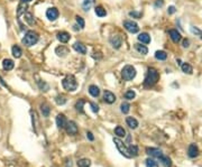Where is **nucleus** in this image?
Segmentation results:
<instances>
[{
    "instance_id": "obj_1",
    "label": "nucleus",
    "mask_w": 202,
    "mask_h": 167,
    "mask_svg": "<svg viewBox=\"0 0 202 167\" xmlns=\"http://www.w3.org/2000/svg\"><path fill=\"white\" fill-rule=\"evenodd\" d=\"M158 79H159V74L158 72L154 69V67H149L148 71H147V74L145 76V81H144V85L146 88H152L154 86L155 84L157 83Z\"/></svg>"
},
{
    "instance_id": "obj_2",
    "label": "nucleus",
    "mask_w": 202,
    "mask_h": 167,
    "mask_svg": "<svg viewBox=\"0 0 202 167\" xmlns=\"http://www.w3.org/2000/svg\"><path fill=\"white\" fill-rule=\"evenodd\" d=\"M38 39H39V36H38L37 33L34 32V30H28L26 33V35L24 36V38H23L21 42H23V44L25 46L31 47V46L35 45L37 43Z\"/></svg>"
},
{
    "instance_id": "obj_3",
    "label": "nucleus",
    "mask_w": 202,
    "mask_h": 167,
    "mask_svg": "<svg viewBox=\"0 0 202 167\" xmlns=\"http://www.w3.org/2000/svg\"><path fill=\"white\" fill-rule=\"evenodd\" d=\"M62 85H63L64 90L69 91V92H73L78 88V82H76V79L73 75H68L62 81Z\"/></svg>"
},
{
    "instance_id": "obj_4",
    "label": "nucleus",
    "mask_w": 202,
    "mask_h": 167,
    "mask_svg": "<svg viewBox=\"0 0 202 167\" xmlns=\"http://www.w3.org/2000/svg\"><path fill=\"white\" fill-rule=\"evenodd\" d=\"M121 74H122V77H124L125 81H132L136 76V69L134 67L133 65H126L122 69Z\"/></svg>"
},
{
    "instance_id": "obj_5",
    "label": "nucleus",
    "mask_w": 202,
    "mask_h": 167,
    "mask_svg": "<svg viewBox=\"0 0 202 167\" xmlns=\"http://www.w3.org/2000/svg\"><path fill=\"white\" fill-rule=\"evenodd\" d=\"M114 142H115V145H116V147H117V149L119 150L120 154L122 155V156H125L126 158H132V156H130L129 151H128V147H127L126 145L120 140L118 137H115Z\"/></svg>"
},
{
    "instance_id": "obj_6",
    "label": "nucleus",
    "mask_w": 202,
    "mask_h": 167,
    "mask_svg": "<svg viewBox=\"0 0 202 167\" xmlns=\"http://www.w3.org/2000/svg\"><path fill=\"white\" fill-rule=\"evenodd\" d=\"M124 27L126 28L127 32L132 33V34H135L139 30V27L137 25V23H135L133 20H126L124 21Z\"/></svg>"
},
{
    "instance_id": "obj_7",
    "label": "nucleus",
    "mask_w": 202,
    "mask_h": 167,
    "mask_svg": "<svg viewBox=\"0 0 202 167\" xmlns=\"http://www.w3.org/2000/svg\"><path fill=\"white\" fill-rule=\"evenodd\" d=\"M65 130H66V132L69 135L74 136L78 134L79 128H78V126H76V123L74 121H68L66 122V126H65Z\"/></svg>"
},
{
    "instance_id": "obj_8",
    "label": "nucleus",
    "mask_w": 202,
    "mask_h": 167,
    "mask_svg": "<svg viewBox=\"0 0 202 167\" xmlns=\"http://www.w3.org/2000/svg\"><path fill=\"white\" fill-rule=\"evenodd\" d=\"M110 44L112 45L114 48L118 50V48H120L121 44H122V37L120 35H112L110 37Z\"/></svg>"
},
{
    "instance_id": "obj_9",
    "label": "nucleus",
    "mask_w": 202,
    "mask_h": 167,
    "mask_svg": "<svg viewBox=\"0 0 202 167\" xmlns=\"http://www.w3.org/2000/svg\"><path fill=\"white\" fill-rule=\"evenodd\" d=\"M58 15H60V13H58V10H57L55 7L48 8V9L46 10V17H47L50 20H52V21L56 20L57 17H58Z\"/></svg>"
},
{
    "instance_id": "obj_10",
    "label": "nucleus",
    "mask_w": 202,
    "mask_h": 167,
    "mask_svg": "<svg viewBox=\"0 0 202 167\" xmlns=\"http://www.w3.org/2000/svg\"><path fill=\"white\" fill-rule=\"evenodd\" d=\"M146 154L151 157H155V158H161L163 156V153L161 149L158 148H146Z\"/></svg>"
},
{
    "instance_id": "obj_11",
    "label": "nucleus",
    "mask_w": 202,
    "mask_h": 167,
    "mask_svg": "<svg viewBox=\"0 0 202 167\" xmlns=\"http://www.w3.org/2000/svg\"><path fill=\"white\" fill-rule=\"evenodd\" d=\"M188 156L190 158H196L199 156V148L196 144H191L188 148Z\"/></svg>"
},
{
    "instance_id": "obj_12",
    "label": "nucleus",
    "mask_w": 202,
    "mask_h": 167,
    "mask_svg": "<svg viewBox=\"0 0 202 167\" xmlns=\"http://www.w3.org/2000/svg\"><path fill=\"white\" fill-rule=\"evenodd\" d=\"M103 100H105L106 103L112 104L116 101V96H115L112 92H110V91H105V93H103Z\"/></svg>"
},
{
    "instance_id": "obj_13",
    "label": "nucleus",
    "mask_w": 202,
    "mask_h": 167,
    "mask_svg": "<svg viewBox=\"0 0 202 167\" xmlns=\"http://www.w3.org/2000/svg\"><path fill=\"white\" fill-rule=\"evenodd\" d=\"M66 122H68V120H66V118H65V116L64 115H57L56 117V125L57 127L60 129H63L65 128V126H66Z\"/></svg>"
},
{
    "instance_id": "obj_14",
    "label": "nucleus",
    "mask_w": 202,
    "mask_h": 167,
    "mask_svg": "<svg viewBox=\"0 0 202 167\" xmlns=\"http://www.w3.org/2000/svg\"><path fill=\"white\" fill-rule=\"evenodd\" d=\"M169 34H170L171 39H172L174 43H179V42L181 40V38H182L181 34L177 32L176 29H171L170 32H169Z\"/></svg>"
},
{
    "instance_id": "obj_15",
    "label": "nucleus",
    "mask_w": 202,
    "mask_h": 167,
    "mask_svg": "<svg viewBox=\"0 0 202 167\" xmlns=\"http://www.w3.org/2000/svg\"><path fill=\"white\" fill-rule=\"evenodd\" d=\"M73 48H74L78 53H80V54H85V53H87V47H85V45L82 44V43H80V42L74 43V44H73Z\"/></svg>"
},
{
    "instance_id": "obj_16",
    "label": "nucleus",
    "mask_w": 202,
    "mask_h": 167,
    "mask_svg": "<svg viewBox=\"0 0 202 167\" xmlns=\"http://www.w3.org/2000/svg\"><path fill=\"white\" fill-rule=\"evenodd\" d=\"M14 66H15V63H14L11 59H9V58H6V59L2 61V67H4V70L10 71V70L14 69Z\"/></svg>"
},
{
    "instance_id": "obj_17",
    "label": "nucleus",
    "mask_w": 202,
    "mask_h": 167,
    "mask_svg": "<svg viewBox=\"0 0 202 167\" xmlns=\"http://www.w3.org/2000/svg\"><path fill=\"white\" fill-rule=\"evenodd\" d=\"M137 38H138L139 42H142V43H144V44H149V43H151V36H149V34H147V33H142V34H139Z\"/></svg>"
},
{
    "instance_id": "obj_18",
    "label": "nucleus",
    "mask_w": 202,
    "mask_h": 167,
    "mask_svg": "<svg viewBox=\"0 0 202 167\" xmlns=\"http://www.w3.org/2000/svg\"><path fill=\"white\" fill-rule=\"evenodd\" d=\"M57 39L61 43H68L70 40V34L66 32H61L57 34Z\"/></svg>"
},
{
    "instance_id": "obj_19",
    "label": "nucleus",
    "mask_w": 202,
    "mask_h": 167,
    "mask_svg": "<svg viewBox=\"0 0 202 167\" xmlns=\"http://www.w3.org/2000/svg\"><path fill=\"white\" fill-rule=\"evenodd\" d=\"M126 122H127V125H128V127H129V128L136 129L137 127H138V121H137L135 118H133V117H127Z\"/></svg>"
},
{
    "instance_id": "obj_20",
    "label": "nucleus",
    "mask_w": 202,
    "mask_h": 167,
    "mask_svg": "<svg viewBox=\"0 0 202 167\" xmlns=\"http://www.w3.org/2000/svg\"><path fill=\"white\" fill-rule=\"evenodd\" d=\"M55 53H56L58 56L64 57V56H66V54H69V50L65 46H58V47H56V50H55Z\"/></svg>"
},
{
    "instance_id": "obj_21",
    "label": "nucleus",
    "mask_w": 202,
    "mask_h": 167,
    "mask_svg": "<svg viewBox=\"0 0 202 167\" xmlns=\"http://www.w3.org/2000/svg\"><path fill=\"white\" fill-rule=\"evenodd\" d=\"M159 161L162 163V165L164 167H172V161H171V158L169 157V156H162L161 158H159Z\"/></svg>"
},
{
    "instance_id": "obj_22",
    "label": "nucleus",
    "mask_w": 202,
    "mask_h": 167,
    "mask_svg": "<svg viewBox=\"0 0 202 167\" xmlns=\"http://www.w3.org/2000/svg\"><path fill=\"white\" fill-rule=\"evenodd\" d=\"M89 93H90L92 96L97 98V96H99V94H100V89H99L97 85H90V88H89Z\"/></svg>"
},
{
    "instance_id": "obj_23",
    "label": "nucleus",
    "mask_w": 202,
    "mask_h": 167,
    "mask_svg": "<svg viewBox=\"0 0 202 167\" xmlns=\"http://www.w3.org/2000/svg\"><path fill=\"white\" fill-rule=\"evenodd\" d=\"M78 167H90L91 166V161L88 158H82V159H79L76 163Z\"/></svg>"
},
{
    "instance_id": "obj_24",
    "label": "nucleus",
    "mask_w": 202,
    "mask_h": 167,
    "mask_svg": "<svg viewBox=\"0 0 202 167\" xmlns=\"http://www.w3.org/2000/svg\"><path fill=\"white\" fill-rule=\"evenodd\" d=\"M41 111H42V113H43V116L44 117H48L50 116V112H51L50 105H48L47 103L41 104Z\"/></svg>"
},
{
    "instance_id": "obj_25",
    "label": "nucleus",
    "mask_w": 202,
    "mask_h": 167,
    "mask_svg": "<svg viewBox=\"0 0 202 167\" xmlns=\"http://www.w3.org/2000/svg\"><path fill=\"white\" fill-rule=\"evenodd\" d=\"M135 48L138 53L143 54V55H146L148 53V48L145 45H142V44H135Z\"/></svg>"
},
{
    "instance_id": "obj_26",
    "label": "nucleus",
    "mask_w": 202,
    "mask_h": 167,
    "mask_svg": "<svg viewBox=\"0 0 202 167\" xmlns=\"http://www.w3.org/2000/svg\"><path fill=\"white\" fill-rule=\"evenodd\" d=\"M11 52H13L14 57H16V58H19L20 56H21V54H23L21 48H20L18 45H14L13 48H11Z\"/></svg>"
},
{
    "instance_id": "obj_27",
    "label": "nucleus",
    "mask_w": 202,
    "mask_h": 167,
    "mask_svg": "<svg viewBox=\"0 0 202 167\" xmlns=\"http://www.w3.org/2000/svg\"><path fill=\"white\" fill-rule=\"evenodd\" d=\"M95 15L97 16H99V17H105L106 15H107V11H106V9L103 8V7L101 6H98L95 8Z\"/></svg>"
},
{
    "instance_id": "obj_28",
    "label": "nucleus",
    "mask_w": 202,
    "mask_h": 167,
    "mask_svg": "<svg viewBox=\"0 0 202 167\" xmlns=\"http://www.w3.org/2000/svg\"><path fill=\"white\" fill-rule=\"evenodd\" d=\"M128 151H129V154H130L132 157L138 156V147L135 146V145H130V146L128 147Z\"/></svg>"
},
{
    "instance_id": "obj_29",
    "label": "nucleus",
    "mask_w": 202,
    "mask_h": 167,
    "mask_svg": "<svg viewBox=\"0 0 202 167\" xmlns=\"http://www.w3.org/2000/svg\"><path fill=\"white\" fill-rule=\"evenodd\" d=\"M155 57L158 61H165L167 58V54L164 51H157L155 53Z\"/></svg>"
},
{
    "instance_id": "obj_30",
    "label": "nucleus",
    "mask_w": 202,
    "mask_h": 167,
    "mask_svg": "<svg viewBox=\"0 0 202 167\" xmlns=\"http://www.w3.org/2000/svg\"><path fill=\"white\" fill-rule=\"evenodd\" d=\"M115 134L118 136V137H125L126 136V130L122 128L121 126H117L115 128Z\"/></svg>"
},
{
    "instance_id": "obj_31",
    "label": "nucleus",
    "mask_w": 202,
    "mask_h": 167,
    "mask_svg": "<svg viewBox=\"0 0 202 167\" xmlns=\"http://www.w3.org/2000/svg\"><path fill=\"white\" fill-rule=\"evenodd\" d=\"M181 67H182V71L184 73H186V74H192V72H193L192 66L190 64H188V63H183V64L181 65Z\"/></svg>"
},
{
    "instance_id": "obj_32",
    "label": "nucleus",
    "mask_w": 202,
    "mask_h": 167,
    "mask_svg": "<svg viewBox=\"0 0 202 167\" xmlns=\"http://www.w3.org/2000/svg\"><path fill=\"white\" fill-rule=\"evenodd\" d=\"M26 9H27V5H26L25 2H21L20 5L18 6V10H17V15L18 16H21L23 13H25Z\"/></svg>"
},
{
    "instance_id": "obj_33",
    "label": "nucleus",
    "mask_w": 202,
    "mask_h": 167,
    "mask_svg": "<svg viewBox=\"0 0 202 167\" xmlns=\"http://www.w3.org/2000/svg\"><path fill=\"white\" fill-rule=\"evenodd\" d=\"M24 15H25V20L29 24V25H34V24H35V19H34L32 13H24Z\"/></svg>"
},
{
    "instance_id": "obj_34",
    "label": "nucleus",
    "mask_w": 202,
    "mask_h": 167,
    "mask_svg": "<svg viewBox=\"0 0 202 167\" xmlns=\"http://www.w3.org/2000/svg\"><path fill=\"white\" fill-rule=\"evenodd\" d=\"M55 102L58 104V105H63V104H65L66 103V98L64 96H57L56 98H55Z\"/></svg>"
},
{
    "instance_id": "obj_35",
    "label": "nucleus",
    "mask_w": 202,
    "mask_h": 167,
    "mask_svg": "<svg viewBox=\"0 0 202 167\" xmlns=\"http://www.w3.org/2000/svg\"><path fill=\"white\" fill-rule=\"evenodd\" d=\"M120 110H121V112H122V113H128V112H129V110H130V105H129V103L122 102L121 103V105H120Z\"/></svg>"
},
{
    "instance_id": "obj_36",
    "label": "nucleus",
    "mask_w": 202,
    "mask_h": 167,
    "mask_svg": "<svg viewBox=\"0 0 202 167\" xmlns=\"http://www.w3.org/2000/svg\"><path fill=\"white\" fill-rule=\"evenodd\" d=\"M93 4H95V0H84V2H83V9L85 11H88L89 9H90V7L92 6Z\"/></svg>"
},
{
    "instance_id": "obj_37",
    "label": "nucleus",
    "mask_w": 202,
    "mask_h": 167,
    "mask_svg": "<svg viewBox=\"0 0 202 167\" xmlns=\"http://www.w3.org/2000/svg\"><path fill=\"white\" fill-rule=\"evenodd\" d=\"M146 167H158L157 161H155L153 158H147L146 159Z\"/></svg>"
},
{
    "instance_id": "obj_38",
    "label": "nucleus",
    "mask_w": 202,
    "mask_h": 167,
    "mask_svg": "<svg viewBox=\"0 0 202 167\" xmlns=\"http://www.w3.org/2000/svg\"><path fill=\"white\" fill-rule=\"evenodd\" d=\"M135 96H136V93L133 90H128L125 93V99H127V100H133V99H135Z\"/></svg>"
},
{
    "instance_id": "obj_39",
    "label": "nucleus",
    "mask_w": 202,
    "mask_h": 167,
    "mask_svg": "<svg viewBox=\"0 0 202 167\" xmlns=\"http://www.w3.org/2000/svg\"><path fill=\"white\" fill-rule=\"evenodd\" d=\"M37 83H38L39 89L42 91H45V92H46V91L48 90V84L46 83V82H44V81H38Z\"/></svg>"
},
{
    "instance_id": "obj_40",
    "label": "nucleus",
    "mask_w": 202,
    "mask_h": 167,
    "mask_svg": "<svg viewBox=\"0 0 202 167\" xmlns=\"http://www.w3.org/2000/svg\"><path fill=\"white\" fill-rule=\"evenodd\" d=\"M83 105H84V101L83 100H80V101H78L75 104V109L79 111V112H81L82 113L83 112Z\"/></svg>"
},
{
    "instance_id": "obj_41",
    "label": "nucleus",
    "mask_w": 202,
    "mask_h": 167,
    "mask_svg": "<svg viewBox=\"0 0 202 167\" xmlns=\"http://www.w3.org/2000/svg\"><path fill=\"white\" fill-rule=\"evenodd\" d=\"M76 23L80 25V27L81 28H84V26H85V23H84V20H83L82 17H80V16H76Z\"/></svg>"
},
{
    "instance_id": "obj_42",
    "label": "nucleus",
    "mask_w": 202,
    "mask_h": 167,
    "mask_svg": "<svg viewBox=\"0 0 202 167\" xmlns=\"http://www.w3.org/2000/svg\"><path fill=\"white\" fill-rule=\"evenodd\" d=\"M90 107H91V109H92V111H93L95 113L99 112V105H98V104H95V102L90 103Z\"/></svg>"
},
{
    "instance_id": "obj_43",
    "label": "nucleus",
    "mask_w": 202,
    "mask_h": 167,
    "mask_svg": "<svg viewBox=\"0 0 202 167\" xmlns=\"http://www.w3.org/2000/svg\"><path fill=\"white\" fill-rule=\"evenodd\" d=\"M191 32L193 33V34H196V35H202V32L199 29V28H196V27H194V26H192L191 27Z\"/></svg>"
},
{
    "instance_id": "obj_44",
    "label": "nucleus",
    "mask_w": 202,
    "mask_h": 167,
    "mask_svg": "<svg viewBox=\"0 0 202 167\" xmlns=\"http://www.w3.org/2000/svg\"><path fill=\"white\" fill-rule=\"evenodd\" d=\"M163 5H164V0H156L155 1V7H163Z\"/></svg>"
},
{
    "instance_id": "obj_45",
    "label": "nucleus",
    "mask_w": 202,
    "mask_h": 167,
    "mask_svg": "<svg viewBox=\"0 0 202 167\" xmlns=\"http://www.w3.org/2000/svg\"><path fill=\"white\" fill-rule=\"evenodd\" d=\"M175 11H176V9H175V7H174V6H170V7H169V10H167V13H170V15L174 13Z\"/></svg>"
},
{
    "instance_id": "obj_46",
    "label": "nucleus",
    "mask_w": 202,
    "mask_h": 167,
    "mask_svg": "<svg viewBox=\"0 0 202 167\" xmlns=\"http://www.w3.org/2000/svg\"><path fill=\"white\" fill-rule=\"evenodd\" d=\"M182 46H183L184 48H188L190 46V42H189V39H184L183 40V43H182Z\"/></svg>"
},
{
    "instance_id": "obj_47",
    "label": "nucleus",
    "mask_w": 202,
    "mask_h": 167,
    "mask_svg": "<svg viewBox=\"0 0 202 167\" xmlns=\"http://www.w3.org/2000/svg\"><path fill=\"white\" fill-rule=\"evenodd\" d=\"M87 137L89 138V140H91V142L95 140V137H93V135H92L91 131H88V132H87Z\"/></svg>"
},
{
    "instance_id": "obj_48",
    "label": "nucleus",
    "mask_w": 202,
    "mask_h": 167,
    "mask_svg": "<svg viewBox=\"0 0 202 167\" xmlns=\"http://www.w3.org/2000/svg\"><path fill=\"white\" fill-rule=\"evenodd\" d=\"M129 15L133 16V17H136V18H139V17H140V13H136V11H132V13H129Z\"/></svg>"
},
{
    "instance_id": "obj_49",
    "label": "nucleus",
    "mask_w": 202,
    "mask_h": 167,
    "mask_svg": "<svg viewBox=\"0 0 202 167\" xmlns=\"http://www.w3.org/2000/svg\"><path fill=\"white\" fill-rule=\"evenodd\" d=\"M68 163H66V166L65 167H72V161H71V159L70 161H66Z\"/></svg>"
},
{
    "instance_id": "obj_50",
    "label": "nucleus",
    "mask_w": 202,
    "mask_h": 167,
    "mask_svg": "<svg viewBox=\"0 0 202 167\" xmlns=\"http://www.w3.org/2000/svg\"><path fill=\"white\" fill-rule=\"evenodd\" d=\"M0 83L2 84V85H4V86H6V88H8V85H7V84L5 83V82H4V80H2V79H1V77H0Z\"/></svg>"
},
{
    "instance_id": "obj_51",
    "label": "nucleus",
    "mask_w": 202,
    "mask_h": 167,
    "mask_svg": "<svg viewBox=\"0 0 202 167\" xmlns=\"http://www.w3.org/2000/svg\"><path fill=\"white\" fill-rule=\"evenodd\" d=\"M32 0H21V2H25V4H27V2H31Z\"/></svg>"
},
{
    "instance_id": "obj_52",
    "label": "nucleus",
    "mask_w": 202,
    "mask_h": 167,
    "mask_svg": "<svg viewBox=\"0 0 202 167\" xmlns=\"http://www.w3.org/2000/svg\"><path fill=\"white\" fill-rule=\"evenodd\" d=\"M201 39H202V35H201Z\"/></svg>"
}]
</instances>
